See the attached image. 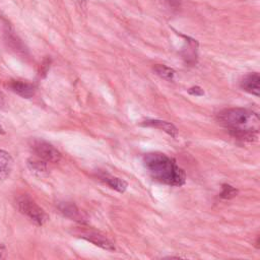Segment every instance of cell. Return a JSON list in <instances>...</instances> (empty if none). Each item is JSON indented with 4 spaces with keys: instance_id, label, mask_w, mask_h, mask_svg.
Here are the masks:
<instances>
[{
    "instance_id": "cell-1",
    "label": "cell",
    "mask_w": 260,
    "mask_h": 260,
    "mask_svg": "<svg viewBox=\"0 0 260 260\" xmlns=\"http://www.w3.org/2000/svg\"><path fill=\"white\" fill-rule=\"evenodd\" d=\"M217 120L238 139L252 141L258 135L260 127L259 116L249 109H224L217 114Z\"/></svg>"
},
{
    "instance_id": "cell-2",
    "label": "cell",
    "mask_w": 260,
    "mask_h": 260,
    "mask_svg": "<svg viewBox=\"0 0 260 260\" xmlns=\"http://www.w3.org/2000/svg\"><path fill=\"white\" fill-rule=\"evenodd\" d=\"M143 165L149 176L169 186H182L186 182V174L177 162L161 152H149L143 155Z\"/></svg>"
},
{
    "instance_id": "cell-3",
    "label": "cell",
    "mask_w": 260,
    "mask_h": 260,
    "mask_svg": "<svg viewBox=\"0 0 260 260\" xmlns=\"http://www.w3.org/2000/svg\"><path fill=\"white\" fill-rule=\"evenodd\" d=\"M16 207L20 213L27 216L38 225H43L48 220L45 210L27 194H22L16 198Z\"/></svg>"
},
{
    "instance_id": "cell-4",
    "label": "cell",
    "mask_w": 260,
    "mask_h": 260,
    "mask_svg": "<svg viewBox=\"0 0 260 260\" xmlns=\"http://www.w3.org/2000/svg\"><path fill=\"white\" fill-rule=\"evenodd\" d=\"M29 145L38 158L44 160L45 162L56 164L61 159V152L51 143L43 139H32Z\"/></svg>"
},
{
    "instance_id": "cell-5",
    "label": "cell",
    "mask_w": 260,
    "mask_h": 260,
    "mask_svg": "<svg viewBox=\"0 0 260 260\" xmlns=\"http://www.w3.org/2000/svg\"><path fill=\"white\" fill-rule=\"evenodd\" d=\"M75 235H77V237L84 239L90 243H92L93 245L104 249V250H108V251H114L115 250V245L113 244L112 241H110L106 236H104L103 234L93 231V230H88V229H78L75 232Z\"/></svg>"
},
{
    "instance_id": "cell-6",
    "label": "cell",
    "mask_w": 260,
    "mask_h": 260,
    "mask_svg": "<svg viewBox=\"0 0 260 260\" xmlns=\"http://www.w3.org/2000/svg\"><path fill=\"white\" fill-rule=\"evenodd\" d=\"M240 86L243 90L252 93L256 96L260 94V75L258 72L246 74L240 81Z\"/></svg>"
},
{
    "instance_id": "cell-7",
    "label": "cell",
    "mask_w": 260,
    "mask_h": 260,
    "mask_svg": "<svg viewBox=\"0 0 260 260\" xmlns=\"http://www.w3.org/2000/svg\"><path fill=\"white\" fill-rule=\"evenodd\" d=\"M7 86L11 91L24 99L31 98L36 92L35 85L30 82L23 80H10Z\"/></svg>"
},
{
    "instance_id": "cell-8",
    "label": "cell",
    "mask_w": 260,
    "mask_h": 260,
    "mask_svg": "<svg viewBox=\"0 0 260 260\" xmlns=\"http://www.w3.org/2000/svg\"><path fill=\"white\" fill-rule=\"evenodd\" d=\"M60 211L68 218L75 220L80 223H84L87 220V216L84 212H82L75 204L70 202H62L59 204Z\"/></svg>"
},
{
    "instance_id": "cell-9",
    "label": "cell",
    "mask_w": 260,
    "mask_h": 260,
    "mask_svg": "<svg viewBox=\"0 0 260 260\" xmlns=\"http://www.w3.org/2000/svg\"><path fill=\"white\" fill-rule=\"evenodd\" d=\"M143 126L146 127H152V128H156L159 129L164 132H166L167 134H169L172 137H177L178 135V129L175 125H173L170 122L167 121H162V120H145L144 122H142Z\"/></svg>"
},
{
    "instance_id": "cell-10",
    "label": "cell",
    "mask_w": 260,
    "mask_h": 260,
    "mask_svg": "<svg viewBox=\"0 0 260 260\" xmlns=\"http://www.w3.org/2000/svg\"><path fill=\"white\" fill-rule=\"evenodd\" d=\"M99 178L101 181H103L104 183H106L109 187H111L112 189L120 192V193H123L125 192V190L127 189V182H125L124 180L118 178V177H115V176H112V175H109V174H100L99 175Z\"/></svg>"
},
{
    "instance_id": "cell-11",
    "label": "cell",
    "mask_w": 260,
    "mask_h": 260,
    "mask_svg": "<svg viewBox=\"0 0 260 260\" xmlns=\"http://www.w3.org/2000/svg\"><path fill=\"white\" fill-rule=\"evenodd\" d=\"M13 167V159L11 155L3 150L0 149V179L7 178L12 170Z\"/></svg>"
},
{
    "instance_id": "cell-12",
    "label": "cell",
    "mask_w": 260,
    "mask_h": 260,
    "mask_svg": "<svg viewBox=\"0 0 260 260\" xmlns=\"http://www.w3.org/2000/svg\"><path fill=\"white\" fill-rule=\"evenodd\" d=\"M153 70L155 71V73L161 77L162 79H166L168 81H171L174 79L175 77V70L172 69L171 67H168L166 65H162V64H156L154 65L153 67Z\"/></svg>"
},
{
    "instance_id": "cell-13",
    "label": "cell",
    "mask_w": 260,
    "mask_h": 260,
    "mask_svg": "<svg viewBox=\"0 0 260 260\" xmlns=\"http://www.w3.org/2000/svg\"><path fill=\"white\" fill-rule=\"evenodd\" d=\"M47 162L44 160L38 158V159H28L27 160V166L31 170V172L42 174L47 171Z\"/></svg>"
},
{
    "instance_id": "cell-14",
    "label": "cell",
    "mask_w": 260,
    "mask_h": 260,
    "mask_svg": "<svg viewBox=\"0 0 260 260\" xmlns=\"http://www.w3.org/2000/svg\"><path fill=\"white\" fill-rule=\"evenodd\" d=\"M238 194V190L229 185V184H223L222 185V191L220 193V197L222 198H225V199H231V198H234L235 196H237Z\"/></svg>"
},
{
    "instance_id": "cell-15",
    "label": "cell",
    "mask_w": 260,
    "mask_h": 260,
    "mask_svg": "<svg viewBox=\"0 0 260 260\" xmlns=\"http://www.w3.org/2000/svg\"><path fill=\"white\" fill-rule=\"evenodd\" d=\"M188 92L192 95H196V96H200V95H203L204 94V91L201 87L199 86H193V87H190L188 89Z\"/></svg>"
},
{
    "instance_id": "cell-16",
    "label": "cell",
    "mask_w": 260,
    "mask_h": 260,
    "mask_svg": "<svg viewBox=\"0 0 260 260\" xmlns=\"http://www.w3.org/2000/svg\"><path fill=\"white\" fill-rule=\"evenodd\" d=\"M7 106V101H6V98L5 95L0 91V109H5Z\"/></svg>"
},
{
    "instance_id": "cell-17",
    "label": "cell",
    "mask_w": 260,
    "mask_h": 260,
    "mask_svg": "<svg viewBox=\"0 0 260 260\" xmlns=\"http://www.w3.org/2000/svg\"><path fill=\"white\" fill-rule=\"evenodd\" d=\"M6 254V248L5 246L0 242V259H2Z\"/></svg>"
},
{
    "instance_id": "cell-18",
    "label": "cell",
    "mask_w": 260,
    "mask_h": 260,
    "mask_svg": "<svg viewBox=\"0 0 260 260\" xmlns=\"http://www.w3.org/2000/svg\"><path fill=\"white\" fill-rule=\"evenodd\" d=\"M78 3H79V6L83 9L86 8V3H87V0H77Z\"/></svg>"
},
{
    "instance_id": "cell-19",
    "label": "cell",
    "mask_w": 260,
    "mask_h": 260,
    "mask_svg": "<svg viewBox=\"0 0 260 260\" xmlns=\"http://www.w3.org/2000/svg\"><path fill=\"white\" fill-rule=\"evenodd\" d=\"M5 133V130H4V128L0 125V134H4Z\"/></svg>"
}]
</instances>
